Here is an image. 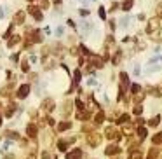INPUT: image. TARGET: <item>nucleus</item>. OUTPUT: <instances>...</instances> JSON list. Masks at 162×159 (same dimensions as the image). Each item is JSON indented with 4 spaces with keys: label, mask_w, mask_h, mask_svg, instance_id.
Returning a JSON list of instances; mask_svg holds the SVG:
<instances>
[{
    "label": "nucleus",
    "mask_w": 162,
    "mask_h": 159,
    "mask_svg": "<svg viewBox=\"0 0 162 159\" xmlns=\"http://www.w3.org/2000/svg\"><path fill=\"white\" fill-rule=\"evenodd\" d=\"M105 135H106V138L108 140H113V142H119L120 140V131L119 130H115V128H112V126H108L106 130H105Z\"/></svg>",
    "instance_id": "nucleus-1"
},
{
    "label": "nucleus",
    "mask_w": 162,
    "mask_h": 159,
    "mask_svg": "<svg viewBox=\"0 0 162 159\" xmlns=\"http://www.w3.org/2000/svg\"><path fill=\"white\" fill-rule=\"evenodd\" d=\"M86 140H87V144H89L91 147H98V145L101 144V137H99V135H96V133H91Z\"/></svg>",
    "instance_id": "nucleus-2"
},
{
    "label": "nucleus",
    "mask_w": 162,
    "mask_h": 159,
    "mask_svg": "<svg viewBox=\"0 0 162 159\" xmlns=\"http://www.w3.org/2000/svg\"><path fill=\"white\" fill-rule=\"evenodd\" d=\"M28 12H30L37 21H42V18H44V16H42V11H40L38 7H35V5H30V7H28Z\"/></svg>",
    "instance_id": "nucleus-3"
},
{
    "label": "nucleus",
    "mask_w": 162,
    "mask_h": 159,
    "mask_svg": "<svg viewBox=\"0 0 162 159\" xmlns=\"http://www.w3.org/2000/svg\"><path fill=\"white\" fill-rule=\"evenodd\" d=\"M54 107H56V103H54V100H52V98H45V100L42 102V109H44L45 112H52V110H54Z\"/></svg>",
    "instance_id": "nucleus-4"
},
{
    "label": "nucleus",
    "mask_w": 162,
    "mask_h": 159,
    "mask_svg": "<svg viewBox=\"0 0 162 159\" xmlns=\"http://www.w3.org/2000/svg\"><path fill=\"white\" fill-rule=\"evenodd\" d=\"M37 133H38V128H37L33 123H28V126H26V135H28L30 138H35Z\"/></svg>",
    "instance_id": "nucleus-5"
},
{
    "label": "nucleus",
    "mask_w": 162,
    "mask_h": 159,
    "mask_svg": "<svg viewBox=\"0 0 162 159\" xmlns=\"http://www.w3.org/2000/svg\"><path fill=\"white\" fill-rule=\"evenodd\" d=\"M159 30V19H150L148 26H147V33H154Z\"/></svg>",
    "instance_id": "nucleus-6"
},
{
    "label": "nucleus",
    "mask_w": 162,
    "mask_h": 159,
    "mask_svg": "<svg viewBox=\"0 0 162 159\" xmlns=\"http://www.w3.org/2000/svg\"><path fill=\"white\" fill-rule=\"evenodd\" d=\"M30 95V86L28 84H23L19 89H17V98H26Z\"/></svg>",
    "instance_id": "nucleus-7"
},
{
    "label": "nucleus",
    "mask_w": 162,
    "mask_h": 159,
    "mask_svg": "<svg viewBox=\"0 0 162 159\" xmlns=\"http://www.w3.org/2000/svg\"><path fill=\"white\" fill-rule=\"evenodd\" d=\"M24 23V11H17L14 16V23L12 25H23Z\"/></svg>",
    "instance_id": "nucleus-8"
},
{
    "label": "nucleus",
    "mask_w": 162,
    "mask_h": 159,
    "mask_svg": "<svg viewBox=\"0 0 162 159\" xmlns=\"http://www.w3.org/2000/svg\"><path fill=\"white\" fill-rule=\"evenodd\" d=\"M82 158V151L80 149H73L66 154V159H80Z\"/></svg>",
    "instance_id": "nucleus-9"
},
{
    "label": "nucleus",
    "mask_w": 162,
    "mask_h": 159,
    "mask_svg": "<svg viewBox=\"0 0 162 159\" xmlns=\"http://www.w3.org/2000/svg\"><path fill=\"white\" fill-rule=\"evenodd\" d=\"M129 159H143V152H141V149H131V152H129Z\"/></svg>",
    "instance_id": "nucleus-10"
},
{
    "label": "nucleus",
    "mask_w": 162,
    "mask_h": 159,
    "mask_svg": "<svg viewBox=\"0 0 162 159\" xmlns=\"http://www.w3.org/2000/svg\"><path fill=\"white\" fill-rule=\"evenodd\" d=\"M119 152H120V149H119L117 145H108L106 151H105L106 156H115V154H119Z\"/></svg>",
    "instance_id": "nucleus-11"
},
{
    "label": "nucleus",
    "mask_w": 162,
    "mask_h": 159,
    "mask_svg": "<svg viewBox=\"0 0 162 159\" xmlns=\"http://www.w3.org/2000/svg\"><path fill=\"white\" fill-rule=\"evenodd\" d=\"M89 117H91V112H89V110H80V112L77 114V119H79V121H87Z\"/></svg>",
    "instance_id": "nucleus-12"
},
{
    "label": "nucleus",
    "mask_w": 162,
    "mask_h": 159,
    "mask_svg": "<svg viewBox=\"0 0 162 159\" xmlns=\"http://www.w3.org/2000/svg\"><path fill=\"white\" fill-rule=\"evenodd\" d=\"M16 109H17V107H16V103H12V102H10V103L7 105V110H5V116H7V117H10V116H12V114L16 112Z\"/></svg>",
    "instance_id": "nucleus-13"
},
{
    "label": "nucleus",
    "mask_w": 162,
    "mask_h": 159,
    "mask_svg": "<svg viewBox=\"0 0 162 159\" xmlns=\"http://www.w3.org/2000/svg\"><path fill=\"white\" fill-rule=\"evenodd\" d=\"M70 128H72V123H68V121H63L61 124H58V131H66Z\"/></svg>",
    "instance_id": "nucleus-14"
},
{
    "label": "nucleus",
    "mask_w": 162,
    "mask_h": 159,
    "mask_svg": "<svg viewBox=\"0 0 162 159\" xmlns=\"http://www.w3.org/2000/svg\"><path fill=\"white\" fill-rule=\"evenodd\" d=\"M145 138H147V130H145L143 126H140V128H138V140L141 142V140H145Z\"/></svg>",
    "instance_id": "nucleus-15"
},
{
    "label": "nucleus",
    "mask_w": 162,
    "mask_h": 159,
    "mask_svg": "<svg viewBox=\"0 0 162 159\" xmlns=\"http://www.w3.org/2000/svg\"><path fill=\"white\" fill-rule=\"evenodd\" d=\"M103 119H105V114L99 110V112L94 116V124H101V123H103Z\"/></svg>",
    "instance_id": "nucleus-16"
},
{
    "label": "nucleus",
    "mask_w": 162,
    "mask_h": 159,
    "mask_svg": "<svg viewBox=\"0 0 162 159\" xmlns=\"http://www.w3.org/2000/svg\"><path fill=\"white\" fill-rule=\"evenodd\" d=\"M16 44H19V37H17V35L10 37V39H9V42H7V46H9V47H14Z\"/></svg>",
    "instance_id": "nucleus-17"
},
{
    "label": "nucleus",
    "mask_w": 162,
    "mask_h": 159,
    "mask_svg": "<svg viewBox=\"0 0 162 159\" xmlns=\"http://www.w3.org/2000/svg\"><path fill=\"white\" fill-rule=\"evenodd\" d=\"M120 60H122V51H117L115 56H113V60H112V63H113V65H119Z\"/></svg>",
    "instance_id": "nucleus-18"
},
{
    "label": "nucleus",
    "mask_w": 162,
    "mask_h": 159,
    "mask_svg": "<svg viewBox=\"0 0 162 159\" xmlns=\"http://www.w3.org/2000/svg\"><path fill=\"white\" fill-rule=\"evenodd\" d=\"M159 123H161V116H155V117H152V119H150V123H148V124H150L152 128H157V126H159Z\"/></svg>",
    "instance_id": "nucleus-19"
},
{
    "label": "nucleus",
    "mask_w": 162,
    "mask_h": 159,
    "mask_svg": "<svg viewBox=\"0 0 162 159\" xmlns=\"http://www.w3.org/2000/svg\"><path fill=\"white\" fill-rule=\"evenodd\" d=\"M96 109H99V105H98V103L94 102V98L91 96V98H89V110H96Z\"/></svg>",
    "instance_id": "nucleus-20"
},
{
    "label": "nucleus",
    "mask_w": 162,
    "mask_h": 159,
    "mask_svg": "<svg viewBox=\"0 0 162 159\" xmlns=\"http://www.w3.org/2000/svg\"><path fill=\"white\" fill-rule=\"evenodd\" d=\"M119 124H129V116H127V114L120 116V117H119Z\"/></svg>",
    "instance_id": "nucleus-21"
},
{
    "label": "nucleus",
    "mask_w": 162,
    "mask_h": 159,
    "mask_svg": "<svg viewBox=\"0 0 162 159\" xmlns=\"http://www.w3.org/2000/svg\"><path fill=\"white\" fill-rule=\"evenodd\" d=\"M152 142H154V145H159V144H162V133H157V135L152 138Z\"/></svg>",
    "instance_id": "nucleus-22"
},
{
    "label": "nucleus",
    "mask_w": 162,
    "mask_h": 159,
    "mask_svg": "<svg viewBox=\"0 0 162 159\" xmlns=\"http://www.w3.org/2000/svg\"><path fill=\"white\" fill-rule=\"evenodd\" d=\"M157 158H159V151H157V149H152V151L148 152V158L147 159H157Z\"/></svg>",
    "instance_id": "nucleus-23"
},
{
    "label": "nucleus",
    "mask_w": 162,
    "mask_h": 159,
    "mask_svg": "<svg viewBox=\"0 0 162 159\" xmlns=\"http://www.w3.org/2000/svg\"><path fill=\"white\" fill-rule=\"evenodd\" d=\"M68 112H72V103L66 102L65 103V109H63V116H68Z\"/></svg>",
    "instance_id": "nucleus-24"
},
{
    "label": "nucleus",
    "mask_w": 162,
    "mask_h": 159,
    "mask_svg": "<svg viewBox=\"0 0 162 159\" xmlns=\"http://www.w3.org/2000/svg\"><path fill=\"white\" fill-rule=\"evenodd\" d=\"M131 7H133V0H126V2L122 4V9H124V11H129Z\"/></svg>",
    "instance_id": "nucleus-25"
},
{
    "label": "nucleus",
    "mask_w": 162,
    "mask_h": 159,
    "mask_svg": "<svg viewBox=\"0 0 162 159\" xmlns=\"http://www.w3.org/2000/svg\"><path fill=\"white\" fill-rule=\"evenodd\" d=\"M155 14H157V19H162V2L157 5V9H155Z\"/></svg>",
    "instance_id": "nucleus-26"
},
{
    "label": "nucleus",
    "mask_w": 162,
    "mask_h": 159,
    "mask_svg": "<svg viewBox=\"0 0 162 159\" xmlns=\"http://www.w3.org/2000/svg\"><path fill=\"white\" fill-rule=\"evenodd\" d=\"M140 89H141V88H140V84H133L131 93H133V95H140Z\"/></svg>",
    "instance_id": "nucleus-27"
},
{
    "label": "nucleus",
    "mask_w": 162,
    "mask_h": 159,
    "mask_svg": "<svg viewBox=\"0 0 162 159\" xmlns=\"http://www.w3.org/2000/svg\"><path fill=\"white\" fill-rule=\"evenodd\" d=\"M133 112H134V116H141V112H143V107H141V105H136Z\"/></svg>",
    "instance_id": "nucleus-28"
},
{
    "label": "nucleus",
    "mask_w": 162,
    "mask_h": 159,
    "mask_svg": "<svg viewBox=\"0 0 162 159\" xmlns=\"http://www.w3.org/2000/svg\"><path fill=\"white\" fill-rule=\"evenodd\" d=\"M66 145H68V144H66L65 140H59V142H58V147H59V151H66Z\"/></svg>",
    "instance_id": "nucleus-29"
},
{
    "label": "nucleus",
    "mask_w": 162,
    "mask_h": 159,
    "mask_svg": "<svg viewBox=\"0 0 162 159\" xmlns=\"http://www.w3.org/2000/svg\"><path fill=\"white\" fill-rule=\"evenodd\" d=\"M21 68H23V72H28V70H30V63L24 60V61L21 63Z\"/></svg>",
    "instance_id": "nucleus-30"
},
{
    "label": "nucleus",
    "mask_w": 162,
    "mask_h": 159,
    "mask_svg": "<svg viewBox=\"0 0 162 159\" xmlns=\"http://www.w3.org/2000/svg\"><path fill=\"white\" fill-rule=\"evenodd\" d=\"M143 98H145V95H134V102H138V103H141Z\"/></svg>",
    "instance_id": "nucleus-31"
},
{
    "label": "nucleus",
    "mask_w": 162,
    "mask_h": 159,
    "mask_svg": "<svg viewBox=\"0 0 162 159\" xmlns=\"http://www.w3.org/2000/svg\"><path fill=\"white\" fill-rule=\"evenodd\" d=\"M75 105L79 107V110H84V109H86V105L82 103V100H77V102H75Z\"/></svg>",
    "instance_id": "nucleus-32"
},
{
    "label": "nucleus",
    "mask_w": 162,
    "mask_h": 159,
    "mask_svg": "<svg viewBox=\"0 0 162 159\" xmlns=\"http://www.w3.org/2000/svg\"><path fill=\"white\" fill-rule=\"evenodd\" d=\"M73 77H75V82H79V81H80V70H77Z\"/></svg>",
    "instance_id": "nucleus-33"
},
{
    "label": "nucleus",
    "mask_w": 162,
    "mask_h": 159,
    "mask_svg": "<svg viewBox=\"0 0 162 159\" xmlns=\"http://www.w3.org/2000/svg\"><path fill=\"white\" fill-rule=\"evenodd\" d=\"M49 158H51L49 152H42V159H49Z\"/></svg>",
    "instance_id": "nucleus-34"
},
{
    "label": "nucleus",
    "mask_w": 162,
    "mask_h": 159,
    "mask_svg": "<svg viewBox=\"0 0 162 159\" xmlns=\"http://www.w3.org/2000/svg\"><path fill=\"white\" fill-rule=\"evenodd\" d=\"M87 14H89V11H84V9L80 11V16H87Z\"/></svg>",
    "instance_id": "nucleus-35"
},
{
    "label": "nucleus",
    "mask_w": 162,
    "mask_h": 159,
    "mask_svg": "<svg viewBox=\"0 0 162 159\" xmlns=\"http://www.w3.org/2000/svg\"><path fill=\"white\" fill-rule=\"evenodd\" d=\"M99 16H101V18H105V9H103V7L99 9Z\"/></svg>",
    "instance_id": "nucleus-36"
},
{
    "label": "nucleus",
    "mask_w": 162,
    "mask_h": 159,
    "mask_svg": "<svg viewBox=\"0 0 162 159\" xmlns=\"http://www.w3.org/2000/svg\"><path fill=\"white\" fill-rule=\"evenodd\" d=\"M54 4H56V5H59V4H61V0H54Z\"/></svg>",
    "instance_id": "nucleus-37"
},
{
    "label": "nucleus",
    "mask_w": 162,
    "mask_h": 159,
    "mask_svg": "<svg viewBox=\"0 0 162 159\" xmlns=\"http://www.w3.org/2000/svg\"><path fill=\"white\" fill-rule=\"evenodd\" d=\"M113 159H122V158H120V156H117V158H113Z\"/></svg>",
    "instance_id": "nucleus-38"
},
{
    "label": "nucleus",
    "mask_w": 162,
    "mask_h": 159,
    "mask_svg": "<svg viewBox=\"0 0 162 159\" xmlns=\"http://www.w3.org/2000/svg\"><path fill=\"white\" fill-rule=\"evenodd\" d=\"M0 124H2V114H0Z\"/></svg>",
    "instance_id": "nucleus-39"
}]
</instances>
